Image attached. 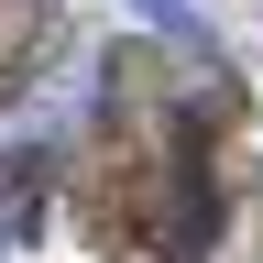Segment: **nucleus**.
<instances>
[{
    "instance_id": "nucleus-1",
    "label": "nucleus",
    "mask_w": 263,
    "mask_h": 263,
    "mask_svg": "<svg viewBox=\"0 0 263 263\" xmlns=\"http://www.w3.org/2000/svg\"><path fill=\"white\" fill-rule=\"evenodd\" d=\"M132 11H143L154 33H176V44H186V55H209V22H197V11H186V0H132Z\"/></svg>"
},
{
    "instance_id": "nucleus-2",
    "label": "nucleus",
    "mask_w": 263,
    "mask_h": 263,
    "mask_svg": "<svg viewBox=\"0 0 263 263\" xmlns=\"http://www.w3.org/2000/svg\"><path fill=\"white\" fill-rule=\"evenodd\" d=\"M22 230H33V186H11V176H0V252H11Z\"/></svg>"
}]
</instances>
